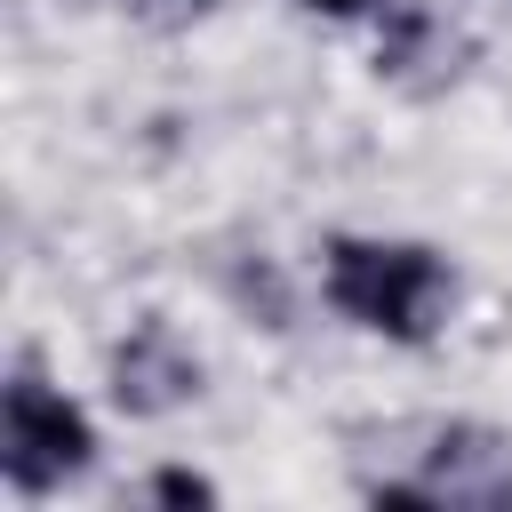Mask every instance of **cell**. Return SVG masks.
Returning a JSON list of instances; mask_svg holds the SVG:
<instances>
[{"label":"cell","mask_w":512,"mask_h":512,"mask_svg":"<svg viewBox=\"0 0 512 512\" xmlns=\"http://www.w3.org/2000/svg\"><path fill=\"white\" fill-rule=\"evenodd\" d=\"M328 304L376 336L424 344L448 304V264L416 240H336L328 248Z\"/></svg>","instance_id":"1"},{"label":"cell","mask_w":512,"mask_h":512,"mask_svg":"<svg viewBox=\"0 0 512 512\" xmlns=\"http://www.w3.org/2000/svg\"><path fill=\"white\" fill-rule=\"evenodd\" d=\"M88 456H96L88 416H80L64 392H48L40 376H16L8 400H0V464H8V480L40 496V488L72 480Z\"/></svg>","instance_id":"2"},{"label":"cell","mask_w":512,"mask_h":512,"mask_svg":"<svg viewBox=\"0 0 512 512\" xmlns=\"http://www.w3.org/2000/svg\"><path fill=\"white\" fill-rule=\"evenodd\" d=\"M424 488H432V504H504L512 496V448L496 432H448Z\"/></svg>","instance_id":"3"},{"label":"cell","mask_w":512,"mask_h":512,"mask_svg":"<svg viewBox=\"0 0 512 512\" xmlns=\"http://www.w3.org/2000/svg\"><path fill=\"white\" fill-rule=\"evenodd\" d=\"M112 392H120V408H168L192 392V360L176 352L168 328H136L112 360Z\"/></svg>","instance_id":"4"},{"label":"cell","mask_w":512,"mask_h":512,"mask_svg":"<svg viewBox=\"0 0 512 512\" xmlns=\"http://www.w3.org/2000/svg\"><path fill=\"white\" fill-rule=\"evenodd\" d=\"M152 496H160V504H216V488H208L200 472H160Z\"/></svg>","instance_id":"5"},{"label":"cell","mask_w":512,"mask_h":512,"mask_svg":"<svg viewBox=\"0 0 512 512\" xmlns=\"http://www.w3.org/2000/svg\"><path fill=\"white\" fill-rule=\"evenodd\" d=\"M304 8H320V16H352V8H368V0H304Z\"/></svg>","instance_id":"6"},{"label":"cell","mask_w":512,"mask_h":512,"mask_svg":"<svg viewBox=\"0 0 512 512\" xmlns=\"http://www.w3.org/2000/svg\"><path fill=\"white\" fill-rule=\"evenodd\" d=\"M184 8H200V0H184Z\"/></svg>","instance_id":"7"}]
</instances>
